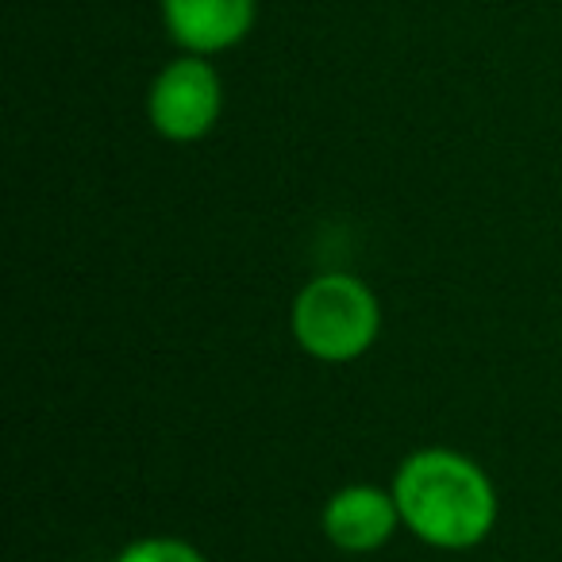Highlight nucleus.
<instances>
[{"instance_id":"obj_2","label":"nucleus","mask_w":562,"mask_h":562,"mask_svg":"<svg viewBox=\"0 0 562 562\" xmlns=\"http://www.w3.org/2000/svg\"><path fill=\"white\" fill-rule=\"evenodd\" d=\"M290 328L297 347L316 362L344 367L378 344L382 331V305L374 290L355 273H321L293 297Z\"/></svg>"},{"instance_id":"obj_1","label":"nucleus","mask_w":562,"mask_h":562,"mask_svg":"<svg viewBox=\"0 0 562 562\" xmlns=\"http://www.w3.org/2000/svg\"><path fill=\"white\" fill-rule=\"evenodd\" d=\"M401 520L436 551H470L497 524V490L474 459L447 447L413 451L393 474Z\"/></svg>"},{"instance_id":"obj_4","label":"nucleus","mask_w":562,"mask_h":562,"mask_svg":"<svg viewBox=\"0 0 562 562\" xmlns=\"http://www.w3.org/2000/svg\"><path fill=\"white\" fill-rule=\"evenodd\" d=\"M321 524L331 547H339V551H347V554H370L390 543L405 520H401L393 490L344 485V490L328 497Z\"/></svg>"},{"instance_id":"obj_6","label":"nucleus","mask_w":562,"mask_h":562,"mask_svg":"<svg viewBox=\"0 0 562 562\" xmlns=\"http://www.w3.org/2000/svg\"><path fill=\"white\" fill-rule=\"evenodd\" d=\"M112 562H209L193 543L173 536H147L127 543Z\"/></svg>"},{"instance_id":"obj_5","label":"nucleus","mask_w":562,"mask_h":562,"mask_svg":"<svg viewBox=\"0 0 562 562\" xmlns=\"http://www.w3.org/2000/svg\"><path fill=\"white\" fill-rule=\"evenodd\" d=\"M170 40L186 55H220L255 27V0H162Z\"/></svg>"},{"instance_id":"obj_3","label":"nucleus","mask_w":562,"mask_h":562,"mask_svg":"<svg viewBox=\"0 0 562 562\" xmlns=\"http://www.w3.org/2000/svg\"><path fill=\"white\" fill-rule=\"evenodd\" d=\"M224 109V86L204 55H181L162 66L147 93V120L162 139L196 143L216 127Z\"/></svg>"}]
</instances>
